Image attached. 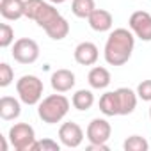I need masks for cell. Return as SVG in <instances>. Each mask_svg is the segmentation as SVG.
Masks as SVG:
<instances>
[{
  "instance_id": "obj_6",
  "label": "cell",
  "mask_w": 151,
  "mask_h": 151,
  "mask_svg": "<svg viewBox=\"0 0 151 151\" xmlns=\"http://www.w3.org/2000/svg\"><path fill=\"white\" fill-rule=\"evenodd\" d=\"M128 25L140 41H151V14L147 11H135L130 16Z\"/></svg>"
},
{
  "instance_id": "obj_24",
  "label": "cell",
  "mask_w": 151,
  "mask_h": 151,
  "mask_svg": "<svg viewBox=\"0 0 151 151\" xmlns=\"http://www.w3.org/2000/svg\"><path fill=\"white\" fill-rule=\"evenodd\" d=\"M60 146L52 140V139H43V140H36L32 146V151H59Z\"/></svg>"
},
{
  "instance_id": "obj_29",
  "label": "cell",
  "mask_w": 151,
  "mask_h": 151,
  "mask_svg": "<svg viewBox=\"0 0 151 151\" xmlns=\"http://www.w3.org/2000/svg\"><path fill=\"white\" fill-rule=\"evenodd\" d=\"M149 117H151V107H149Z\"/></svg>"
},
{
  "instance_id": "obj_4",
  "label": "cell",
  "mask_w": 151,
  "mask_h": 151,
  "mask_svg": "<svg viewBox=\"0 0 151 151\" xmlns=\"http://www.w3.org/2000/svg\"><path fill=\"white\" fill-rule=\"evenodd\" d=\"M9 140L16 151H32L36 139V132L27 123H16L9 128Z\"/></svg>"
},
{
  "instance_id": "obj_26",
  "label": "cell",
  "mask_w": 151,
  "mask_h": 151,
  "mask_svg": "<svg viewBox=\"0 0 151 151\" xmlns=\"http://www.w3.org/2000/svg\"><path fill=\"white\" fill-rule=\"evenodd\" d=\"M137 96L144 101H151V80H142L137 86Z\"/></svg>"
},
{
  "instance_id": "obj_5",
  "label": "cell",
  "mask_w": 151,
  "mask_h": 151,
  "mask_svg": "<svg viewBox=\"0 0 151 151\" xmlns=\"http://www.w3.org/2000/svg\"><path fill=\"white\" fill-rule=\"evenodd\" d=\"M11 55L20 64H34L39 59V45L30 37H22L14 41Z\"/></svg>"
},
{
  "instance_id": "obj_21",
  "label": "cell",
  "mask_w": 151,
  "mask_h": 151,
  "mask_svg": "<svg viewBox=\"0 0 151 151\" xmlns=\"http://www.w3.org/2000/svg\"><path fill=\"white\" fill-rule=\"evenodd\" d=\"M123 147H124V151H147L149 149V144H147V140L144 137L132 135V137H128L124 140Z\"/></svg>"
},
{
  "instance_id": "obj_14",
  "label": "cell",
  "mask_w": 151,
  "mask_h": 151,
  "mask_svg": "<svg viewBox=\"0 0 151 151\" xmlns=\"http://www.w3.org/2000/svg\"><path fill=\"white\" fill-rule=\"evenodd\" d=\"M22 114V105L13 96H2L0 98V117L4 121H14Z\"/></svg>"
},
{
  "instance_id": "obj_17",
  "label": "cell",
  "mask_w": 151,
  "mask_h": 151,
  "mask_svg": "<svg viewBox=\"0 0 151 151\" xmlns=\"http://www.w3.org/2000/svg\"><path fill=\"white\" fill-rule=\"evenodd\" d=\"M71 105L77 109V110H89L93 105H94V94H93V91H89V89H80V91H77L73 94V98H71Z\"/></svg>"
},
{
  "instance_id": "obj_8",
  "label": "cell",
  "mask_w": 151,
  "mask_h": 151,
  "mask_svg": "<svg viewBox=\"0 0 151 151\" xmlns=\"http://www.w3.org/2000/svg\"><path fill=\"white\" fill-rule=\"evenodd\" d=\"M86 135H87V140L93 142V144H107V140L112 135V126L107 119L96 117L89 123V126L86 130Z\"/></svg>"
},
{
  "instance_id": "obj_1",
  "label": "cell",
  "mask_w": 151,
  "mask_h": 151,
  "mask_svg": "<svg viewBox=\"0 0 151 151\" xmlns=\"http://www.w3.org/2000/svg\"><path fill=\"white\" fill-rule=\"evenodd\" d=\"M135 46V34L128 29H114L105 43V60L110 66H123L130 60Z\"/></svg>"
},
{
  "instance_id": "obj_22",
  "label": "cell",
  "mask_w": 151,
  "mask_h": 151,
  "mask_svg": "<svg viewBox=\"0 0 151 151\" xmlns=\"http://www.w3.org/2000/svg\"><path fill=\"white\" fill-rule=\"evenodd\" d=\"M14 41V30L9 23H2L0 25V46L2 48H7L11 46Z\"/></svg>"
},
{
  "instance_id": "obj_18",
  "label": "cell",
  "mask_w": 151,
  "mask_h": 151,
  "mask_svg": "<svg viewBox=\"0 0 151 151\" xmlns=\"http://www.w3.org/2000/svg\"><path fill=\"white\" fill-rule=\"evenodd\" d=\"M45 32L48 34V37H52L53 41H60V39H64L68 34H69V23H68V20L66 18H59L57 22H53L48 29H45Z\"/></svg>"
},
{
  "instance_id": "obj_7",
  "label": "cell",
  "mask_w": 151,
  "mask_h": 151,
  "mask_svg": "<svg viewBox=\"0 0 151 151\" xmlns=\"http://www.w3.org/2000/svg\"><path fill=\"white\" fill-rule=\"evenodd\" d=\"M59 140L66 147H78L84 140V130L78 123H62L59 128Z\"/></svg>"
},
{
  "instance_id": "obj_27",
  "label": "cell",
  "mask_w": 151,
  "mask_h": 151,
  "mask_svg": "<svg viewBox=\"0 0 151 151\" xmlns=\"http://www.w3.org/2000/svg\"><path fill=\"white\" fill-rule=\"evenodd\" d=\"M87 149L89 151H109V146L107 144H93V142H89Z\"/></svg>"
},
{
  "instance_id": "obj_16",
  "label": "cell",
  "mask_w": 151,
  "mask_h": 151,
  "mask_svg": "<svg viewBox=\"0 0 151 151\" xmlns=\"http://www.w3.org/2000/svg\"><path fill=\"white\" fill-rule=\"evenodd\" d=\"M60 18V13L52 6V4H46V2H43V6L39 7V11H37V14H36V18H34V22L41 27V29H48L53 22H57Z\"/></svg>"
},
{
  "instance_id": "obj_19",
  "label": "cell",
  "mask_w": 151,
  "mask_h": 151,
  "mask_svg": "<svg viewBox=\"0 0 151 151\" xmlns=\"http://www.w3.org/2000/svg\"><path fill=\"white\" fill-rule=\"evenodd\" d=\"M100 110L105 116H119V109H117V98H116V91H109L100 98Z\"/></svg>"
},
{
  "instance_id": "obj_12",
  "label": "cell",
  "mask_w": 151,
  "mask_h": 151,
  "mask_svg": "<svg viewBox=\"0 0 151 151\" xmlns=\"http://www.w3.org/2000/svg\"><path fill=\"white\" fill-rule=\"evenodd\" d=\"M0 14L4 20L16 22L25 16V0H0Z\"/></svg>"
},
{
  "instance_id": "obj_10",
  "label": "cell",
  "mask_w": 151,
  "mask_h": 151,
  "mask_svg": "<svg viewBox=\"0 0 151 151\" xmlns=\"http://www.w3.org/2000/svg\"><path fill=\"white\" fill-rule=\"evenodd\" d=\"M116 98H117V109L119 116H128L135 110L137 107V93L128 89V87H119L116 89Z\"/></svg>"
},
{
  "instance_id": "obj_11",
  "label": "cell",
  "mask_w": 151,
  "mask_h": 151,
  "mask_svg": "<svg viewBox=\"0 0 151 151\" xmlns=\"http://www.w3.org/2000/svg\"><path fill=\"white\" fill-rule=\"evenodd\" d=\"M52 87L55 93H68L75 87V73L69 69H57L52 73Z\"/></svg>"
},
{
  "instance_id": "obj_2",
  "label": "cell",
  "mask_w": 151,
  "mask_h": 151,
  "mask_svg": "<svg viewBox=\"0 0 151 151\" xmlns=\"http://www.w3.org/2000/svg\"><path fill=\"white\" fill-rule=\"evenodd\" d=\"M68 112H69V100L64 94H50L43 101H39L37 107V116L46 124L60 123Z\"/></svg>"
},
{
  "instance_id": "obj_9",
  "label": "cell",
  "mask_w": 151,
  "mask_h": 151,
  "mask_svg": "<svg viewBox=\"0 0 151 151\" xmlns=\"http://www.w3.org/2000/svg\"><path fill=\"white\" fill-rule=\"evenodd\" d=\"M73 55H75V60H77L78 64H82V66H93V64H96V60L100 57V52H98V46L94 43L84 41V43L77 45Z\"/></svg>"
},
{
  "instance_id": "obj_13",
  "label": "cell",
  "mask_w": 151,
  "mask_h": 151,
  "mask_svg": "<svg viewBox=\"0 0 151 151\" xmlns=\"http://www.w3.org/2000/svg\"><path fill=\"white\" fill-rule=\"evenodd\" d=\"M87 20H89L91 29L96 30V32H107L114 25V18H112V14L107 9H94L93 14Z\"/></svg>"
},
{
  "instance_id": "obj_25",
  "label": "cell",
  "mask_w": 151,
  "mask_h": 151,
  "mask_svg": "<svg viewBox=\"0 0 151 151\" xmlns=\"http://www.w3.org/2000/svg\"><path fill=\"white\" fill-rule=\"evenodd\" d=\"M41 6H43V0H25V18L34 20Z\"/></svg>"
},
{
  "instance_id": "obj_15",
  "label": "cell",
  "mask_w": 151,
  "mask_h": 151,
  "mask_svg": "<svg viewBox=\"0 0 151 151\" xmlns=\"http://www.w3.org/2000/svg\"><path fill=\"white\" fill-rule=\"evenodd\" d=\"M87 82L93 89H105L110 84V71L103 66H94L87 75Z\"/></svg>"
},
{
  "instance_id": "obj_20",
  "label": "cell",
  "mask_w": 151,
  "mask_h": 151,
  "mask_svg": "<svg viewBox=\"0 0 151 151\" xmlns=\"http://www.w3.org/2000/svg\"><path fill=\"white\" fill-rule=\"evenodd\" d=\"M96 9L94 0H73L71 2V11L77 18H89L93 14V11Z\"/></svg>"
},
{
  "instance_id": "obj_3",
  "label": "cell",
  "mask_w": 151,
  "mask_h": 151,
  "mask_svg": "<svg viewBox=\"0 0 151 151\" xmlns=\"http://www.w3.org/2000/svg\"><path fill=\"white\" fill-rule=\"evenodd\" d=\"M43 82L34 75H23L16 82V93L25 105H37L43 98Z\"/></svg>"
},
{
  "instance_id": "obj_28",
  "label": "cell",
  "mask_w": 151,
  "mask_h": 151,
  "mask_svg": "<svg viewBox=\"0 0 151 151\" xmlns=\"http://www.w3.org/2000/svg\"><path fill=\"white\" fill-rule=\"evenodd\" d=\"M50 4H62V2H66V0H48Z\"/></svg>"
},
{
  "instance_id": "obj_23",
  "label": "cell",
  "mask_w": 151,
  "mask_h": 151,
  "mask_svg": "<svg viewBox=\"0 0 151 151\" xmlns=\"http://www.w3.org/2000/svg\"><path fill=\"white\" fill-rule=\"evenodd\" d=\"M14 78V71L7 62L0 64V87H7Z\"/></svg>"
}]
</instances>
